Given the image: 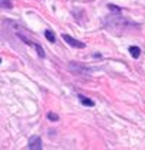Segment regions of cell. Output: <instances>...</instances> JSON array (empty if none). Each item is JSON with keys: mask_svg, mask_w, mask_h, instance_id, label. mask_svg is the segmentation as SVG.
<instances>
[{"mask_svg": "<svg viewBox=\"0 0 145 150\" xmlns=\"http://www.w3.org/2000/svg\"><path fill=\"white\" fill-rule=\"evenodd\" d=\"M68 69L71 71L72 74H78V75H89L91 72V69H89L86 65L78 64V62H70L68 64Z\"/></svg>", "mask_w": 145, "mask_h": 150, "instance_id": "cell-1", "label": "cell"}, {"mask_svg": "<svg viewBox=\"0 0 145 150\" xmlns=\"http://www.w3.org/2000/svg\"><path fill=\"white\" fill-rule=\"evenodd\" d=\"M28 149L29 150H41L42 149V140L39 136H34L28 142Z\"/></svg>", "mask_w": 145, "mask_h": 150, "instance_id": "cell-2", "label": "cell"}, {"mask_svg": "<svg viewBox=\"0 0 145 150\" xmlns=\"http://www.w3.org/2000/svg\"><path fill=\"white\" fill-rule=\"evenodd\" d=\"M62 39L70 45V46H74V48H80V49H83L86 45L83 43V42H80V40H77V39H74V38H71L70 35H67V33H62Z\"/></svg>", "mask_w": 145, "mask_h": 150, "instance_id": "cell-3", "label": "cell"}, {"mask_svg": "<svg viewBox=\"0 0 145 150\" xmlns=\"http://www.w3.org/2000/svg\"><path fill=\"white\" fill-rule=\"evenodd\" d=\"M78 100H80V103L83 105H87V107H93L94 105V101L90 100V98H87V97H84V95H78Z\"/></svg>", "mask_w": 145, "mask_h": 150, "instance_id": "cell-4", "label": "cell"}, {"mask_svg": "<svg viewBox=\"0 0 145 150\" xmlns=\"http://www.w3.org/2000/svg\"><path fill=\"white\" fill-rule=\"evenodd\" d=\"M129 54L134 56V58H138L139 54H141V49H139L138 46H131V48H129Z\"/></svg>", "mask_w": 145, "mask_h": 150, "instance_id": "cell-5", "label": "cell"}, {"mask_svg": "<svg viewBox=\"0 0 145 150\" xmlns=\"http://www.w3.org/2000/svg\"><path fill=\"white\" fill-rule=\"evenodd\" d=\"M0 7L1 9H12L13 4H12L10 0H0Z\"/></svg>", "mask_w": 145, "mask_h": 150, "instance_id": "cell-6", "label": "cell"}, {"mask_svg": "<svg viewBox=\"0 0 145 150\" xmlns=\"http://www.w3.org/2000/svg\"><path fill=\"white\" fill-rule=\"evenodd\" d=\"M45 38H47L50 42H52V43L55 42V35L51 32V30H45Z\"/></svg>", "mask_w": 145, "mask_h": 150, "instance_id": "cell-7", "label": "cell"}, {"mask_svg": "<svg viewBox=\"0 0 145 150\" xmlns=\"http://www.w3.org/2000/svg\"><path fill=\"white\" fill-rule=\"evenodd\" d=\"M48 118H50V120H54V121H57V120H58V115H57V114H52V112H50V114H48Z\"/></svg>", "mask_w": 145, "mask_h": 150, "instance_id": "cell-8", "label": "cell"}, {"mask_svg": "<svg viewBox=\"0 0 145 150\" xmlns=\"http://www.w3.org/2000/svg\"><path fill=\"white\" fill-rule=\"evenodd\" d=\"M109 9H112V10H115V12H119L118 6H115V4H109Z\"/></svg>", "mask_w": 145, "mask_h": 150, "instance_id": "cell-9", "label": "cell"}, {"mask_svg": "<svg viewBox=\"0 0 145 150\" xmlns=\"http://www.w3.org/2000/svg\"><path fill=\"white\" fill-rule=\"evenodd\" d=\"M0 62H1V59H0Z\"/></svg>", "mask_w": 145, "mask_h": 150, "instance_id": "cell-10", "label": "cell"}]
</instances>
